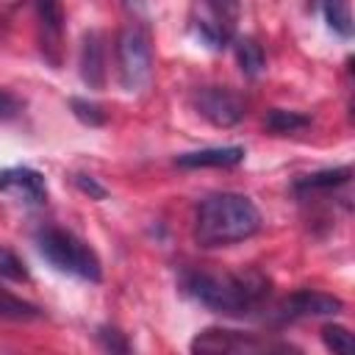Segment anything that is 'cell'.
Returning <instances> with one entry per match:
<instances>
[{"mask_svg": "<svg viewBox=\"0 0 355 355\" xmlns=\"http://www.w3.org/2000/svg\"><path fill=\"white\" fill-rule=\"evenodd\" d=\"M180 288L202 308L244 319L255 316L269 305L272 280L261 269H211V266H186L180 272Z\"/></svg>", "mask_w": 355, "mask_h": 355, "instance_id": "cell-1", "label": "cell"}, {"mask_svg": "<svg viewBox=\"0 0 355 355\" xmlns=\"http://www.w3.org/2000/svg\"><path fill=\"white\" fill-rule=\"evenodd\" d=\"M263 219L258 205L239 191H216L197 202L194 211V241L205 250L230 247L252 239Z\"/></svg>", "mask_w": 355, "mask_h": 355, "instance_id": "cell-2", "label": "cell"}, {"mask_svg": "<svg viewBox=\"0 0 355 355\" xmlns=\"http://www.w3.org/2000/svg\"><path fill=\"white\" fill-rule=\"evenodd\" d=\"M33 241H36L39 255L55 272L86 280V283H100L103 280L100 255L94 252V247H89V241H83L72 230L58 227V225H44V227L36 230Z\"/></svg>", "mask_w": 355, "mask_h": 355, "instance_id": "cell-3", "label": "cell"}, {"mask_svg": "<svg viewBox=\"0 0 355 355\" xmlns=\"http://www.w3.org/2000/svg\"><path fill=\"white\" fill-rule=\"evenodd\" d=\"M189 349L191 352H211V355H219V352L255 355V352H288V349H297V347H291L286 341H272V338L258 336V333L227 330V327H205L191 338Z\"/></svg>", "mask_w": 355, "mask_h": 355, "instance_id": "cell-4", "label": "cell"}, {"mask_svg": "<svg viewBox=\"0 0 355 355\" xmlns=\"http://www.w3.org/2000/svg\"><path fill=\"white\" fill-rule=\"evenodd\" d=\"M119 80L128 92H141L153 78V50L141 28H125L116 39Z\"/></svg>", "mask_w": 355, "mask_h": 355, "instance_id": "cell-5", "label": "cell"}, {"mask_svg": "<svg viewBox=\"0 0 355 355\" xmlns=\"http://www.w3.org/2000/svg\"><path fill=\"white\" fill-rule=\"evenodd\" d=\"M191 108L216 128H233L244 119L247 105L241 94L227 86H200L191 92Z\"/></svg>", "mask_w": 355, "mask_h": 355, "instance_id": "cell-6", "label": "cell"}, {"mask_svg": "<svg viewBox=\"0 0 355 355\" xmlns=\"http://www.w3.org/2000/svg\"><path fill=\"white\" fill-rule=\"evenodd\" d=\"M205 11L208 14L194 19V33L205 47L222 50L225 44L233 42V31L241 14V0H205Z\"/></svg>", "mask_w": 355, "mask_h": 355, "instance_id": "cell-7", "label": "cell"}, {"mask_svg": "<svg viewBox=\"0 0 355 355\" xmlns=\"http://www.w3.org/2000/svg\"><path fill=\"white\" fill-rule=\"evenodd\" d=\"M344 311V302L327 291H313V288H300L291 291L277 308H275V322H300V319H316V316H336Z\"/></svg>", "mask_w": 355, "mask_h": 355, "instance_id": "cell-8", "label": "cell"}, {"mask_svg": "<svg viewBox=\"0 0 355 355\" xmlns=\"http://www.w3.org/2000/svg\"><path fill=\"white\" fill-rule=\"evenodd\" d=\"M36 22H39V50L44 61L53 67L61 64L64 44V6L61 0H36Z\"/></svg>", "mask_w": 355, "mask_h": 355, "instance_id": "cell-9", "label": "cell"}, {"mask_svg": "<svg viewBox=\"0 0 355 355\" xmlns=\"http://www.w3.org/2000/svg\"><path fill=\"white\" fill-rule=\"evenodd\" d=\"M0 191L25 205H42L47 200V180L33 166H6L0 169Z\"/></svg>", "mask_w": 355, "mask_h": 355, "instance_id": "cell-10", "label": "cell"}, {"mask_svg": "<svg viewBox=\"0 0 355 355\" xmlns=\"http://www.w3.org/2000/svg\"><path fill=\"white\" fill-rule=\"evenodd\" d=\"M78 67H80V78L89 89H103V83H105V42H103V33H97V31L83 33Z\"/></svg>", "mask_w": 355, "mask_h": 355, "instance_id": "cell-11", "label": "cell"}, {"mask_svg": "<svg viewBox=\"0 0 355 355\" xmlns=\"http://www.w3.org/2000/svg\"><path fill=\"white\" fill-rule=\"evenodd\" d=\"M244 147L239 144H225V147H202V150H191V153H180L175 158L178 166L183 169H200V166H236L244 161Z\"/></svg>", "mask_w": 355, "mask_h": 355, "instance_id": "cell-12", "label": "cell"}, {"mask_svg": "<svg viewBox=\"0 0 355 355\" xmlns=\"http://www.w3.org/2000/svg\"><path fill=\"white\" fill-rule=\"evenodd\" d=\"M352 178V169L349 166H336V169H322V172H311V175H302L297 183H294V191L300 197H308V194H319V191H333L338 186H347Z\"/></svg>", "mask_w": 355, "mask_h": 355, "instance_id": "cell-13", "label": "cell"}, {"mask_svg": "<svg viewBox=\"0 0 355 355\" xmlns=\"http://www.w3.org/2000/svg\"><path fill=\"white\" fill-rule=\"evenodd\" d=\"M44 311L6 288H0V322H39Z\"/></svg>", "mask_w": 355, "mask_h": 355, "instance_id": "cell-14", "label": "cell"}, {"mask_svg": "<svg viewBox=\"0 0 355 355\" xmlns=\"http://www.w3.org/2000/svg\"><path fill=\"white\" fill-rule=\"evenodd\" d=\"M233 53H236V61H239V69L247 75V78H258L266 67V53L263 47L252 39V36H244V39H236L233 44Z\"/></svg>", "mask_w": 355, "mask_h": 355, "instance_id": "cell-15", "label": "cell"}, {"mask_svg": "<svg viewBox=\"0 0 355 355\" xmlns=\"http://www.w3.org/2000/svg\"><path fill=\"white\" fill-rule=\"evenodd\" d=\"M311 125V116L308 114H300V111H286V108H272L266 111L263 116V128L277 133V136H286V133H297L302 128Z\"/></svg>", "mask_w": 355, "mask_h": 355, "instance_id": "cell-16", "label": "cell"}, {"mask_svg": "<svg viewBox=\"0 0 355 355\" xmlns=\"http://www.w3.org/2000/svg\"><path fill=\"white\" fill-rule=\"evenodd\" d=\"M322 14L324 22L333 33H338L341 39L352 36V11H349V0H322Z\"/></svg>", "mask_w": 355, "mask_h": 355, "instance_id": "cell-17", "label": "cell"}, {"mask_svg": "<svg viewBox=\"0 0 355 355\" xmlns=\"http://www.w3.org/2000/svg\"><path fill=\"white\" fill-rule=\"evenodd\" d=\"M0 277H6L11 283H28L31 280V272H28L25 261L6 244H0Z\"/></svg>", "mask_w": 355, "mask_h": 355, "instance_id": "cell-18", "label": "cell"}, {"mask_svg": "<svg viewBox=\"0 0 355 355\" xmlns=\"http://www.w3.org/2000/svg\"><path fill=\"white\" fill-rule=\"evenodd\" d=\"M322 341L333 352H341V355L352 352V333L344 324H324L322 327Z\"/></svg>", "mask_w": 355, "mask_h": 355, "instance_id": "cell-19", "label": "cell"}, {"mask_svg": "<svg viewBox=\"0 0 355 355\" xmlns=\"http://www.w3.org/2000/svg\"><path fill=\"white\" fill-rule=\"evenodd\" d=\"M69 108H72V114H75L83 125H89V128H97V125L105 122V111H103L97 103H92V100L72 97V100H69Z\"/></svg>", "mask_w": 355, "mask_h": 355, "instance_id": "cell-20", "label": "cell"}, {"mask_svg": "<svg viewBox=\"0 0 355 355\" xmlns=\"http://www.w3.org/2000/svg\"><path fill=\"white\" fill-rule=\"evenodd\" d=\"M97 341L108 352H130V344H128L125 333H119L116 327H100L97 330Z\"/></svg>", "mask_w": 355, "mask_h": 355, "instance_id": "cell-21", "label": "cell"}, {"mask_svg": "<svg viewBox=\"0 0 355 355\" xmlns=\"http://www.w3.org/2000/svg\"><path fill=\"white\" fill-rule=\"evenodd\" d=\"M22 100L14 94V92H8V89H0V122H11V119H17L19 114H22Z\"/></svg>", "mask_w": 355, "mask_h": 355, "instance_id": "cell-22", "label": "cell"}, {"mask_svg": "<svg viewBox=\"0 0 355 355\" xmlns=\"http://www.w3.org/2000/svg\"><path fill=\"white\" fill-rule=\"evenodd\" d=\"M72 180H75V186H78L83 194H89L92 200H105V194H108L105 186H100L97 178H92V175H75Z\"/></svg>", "mask_w": 355, "mask_h": 355, "instance_id": "cell-23", "label": "cell"}, {"mask_svg": "<svg viewBox=\"0 0 355 355\" xmlns=\"http://www.w3.org/2000/svg\"><path fill=\"white\" fill-rule=\"evenodd\" d=\"M122 3H125L130 11H141V8H144V0H122Z\"/></svg>", "mask_w": 355, "mask_h": 355, "instance_id": "cell-24", "label": "cell"}]
</instances>
